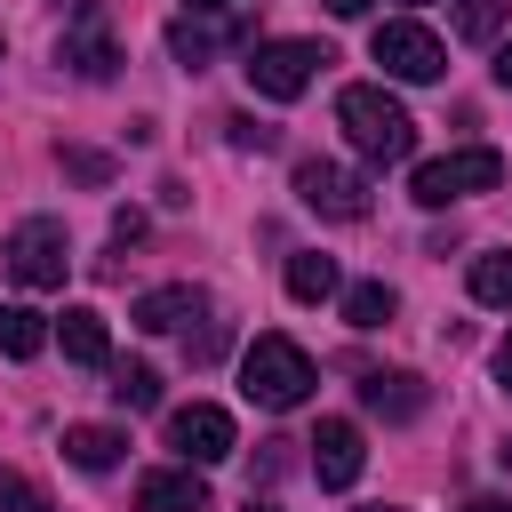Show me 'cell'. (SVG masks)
Here are the masks:
<instances>
[{"mask_svg": "<svg viewBox=\"0 0 512 512\" xmlns=\"http://www.w3.org/2000/svg\"><path fill=\"white\" fill-rule=\"evenodd\" d=\"M232 144H240V152H272V144H280V136H272V128H264V120H232Z\"/></svg>", "mask_w": 512, "mask_h": 512, "instance_id": "24", "label": "cell"}, {"mask_svg": "<svg viewBox=\"0 0 512 512\" xmlns=\"http://www.w3.org/2000/svg\"><path fill=\"white\" fill-rule=\"evenodd\" d=\"M504 184V152H488V144H464V152H440V160H424L416 168V200L424 208H448V200H472V192H496Z\"/></svg>", "mask_w": 512, "mask_h": 512, "instance_id": "4", "label": "cell"}, {"mask_svg": "<svg viewBox=\"0 0 512 512\" xmlns=\"http://www.w3.org/2000/svg\"><path fill=\"white\" fill-rule=\"evenodd\" d=\"M296 200L312 216H328V224H360L368 216V184L352 168H336V160H296Z\"/></svg>", "mask_w": 512, "mask_h": 512, "instance_id": "7", "label": "cell"}, {"mask_svg": "<svg viewBox=\"0 0 512 512\" xmlns=\"http://www.w3.org/2000/svg\"><path fill=\"white\" fill-rule=\"evenodd\" d=\"M120 448H128V440H120L112 424H72V432H64V464H80V472H112Z\"/></svg>", "mask_w": 512, "mask_h": 512, "instance_id": "16", "label": "cell"}, {"mask_svg": "<svg viewBox=\"0 0 512 512\" xmlns=\"http://www.w3.org/2000/svg\"><path fill=\"white\" fill-rule=\"evenodd\" d=\"M304 448H312V480H320V488H352V480H360V464H368L360 424H344V416H320V432H312Z\"/></svg>", "mask_w": 512, "mask_h": 512, "instance_id": "10", "label": "cell"}, {"mask_svg": "<svg viewBox=\"0 0 512 512\" xmlns=\"http://www.w3.org/2000/svg\"><path fill=\"white\" fill-rule=\"evenodd\" d=\"M136 512H208V480H200V464L144 472V480H136Z\"/></svg>", "mask_w": 512, "mask_h": 512, "instance_id": "12", "label": "cell"}, {"mask_svg": "<svg viewBox=\"0 0 512 512\" xmlns=\"http://www.w3.org/2000/svg\"><path fill=\"white\" fill-rule=\"evenodd\" d=\"M464 512H512V504H504V496H472Z\"/></svg>", "mask_w": 512, "mask_h": 512, "instance_id": "28", "label": "cell"}, {"mask_svg": "<svg viewBox=\"0 0 512 512\" xmlns=\"http://www.w3.org/2000/svg\"><path fill=\"white\" fill-rule=\"evenodd\" d=\"M112 400L120 408H160V376L144 360H128V368H112Z\"/></svg>", "mask_w": 512, "mask_h": 512, "instance_id": "21", "label": "cell"}, {"mask_svg": "<svg viewBox=\"0 0 512 512\" xmlns=\"http://www.w3.org/2000/svg\"><path fill=\"white\" fill-rule=\"evenodd\" d=\"M208 312V296L192 288V280H176V288H152V296H136V328L144 336H168V328H184V320H200Z\"/></svg>", "mask_w": 512, "mask_h": 512, "instance_id": "13", "label": "cell"}, {"mask_svg": "<svg viewBox=\"0 0 512 512\" xmlns=\"http://www.w3.org/2000/svg\"><path fill=\"white\" fill-rule=\"evenodd\" d=\"M496 456H504V472H512V440H504V448H496Z\"/></svg>", "mask_w": 512, "mask_h": 512, "instance_id": "31", "label": "cell"}, {"mask_svg": "<svg viewBox=\"0 0 512 512\" xmlns=\"http://www.w3.org/2000/svg\"><path fill=\"white\" fill-rule=\"evenodd\" d=\"M496 384H512V336L496 344Z\"/></svg>", "mask_w": 512, "mask_h": 512, "instance_id": "26", "label": "cell"}, {"mask_svg": "<svg viewBox=\"0 0 512 512\" xmlns=\"http://www.w3.org/2000/svg\"><path fill=\"white\" fill-rule=\"evenodd\" d=\"M0 512H48V496H40L24 472H0Z\"/></svg>", "mask_w": 512, "mask_h": 512, "instance_id": "23", "label": "cell"}, {"mask_svg": "<svg viewBox=\"0 0 512 512\" xmlns=\"http://www.w3.org/2000/svg\"><path fill=\"white\" fill-rule=\"evenodd\" d=\"M184 8H232V0H184Z\"/></svg>", "mask_w": 512, "mask_h": 512, "instance_id": "30", "label": "cell"}, {"mask_svg": "<svg viewBox=\"0 0 512 512\" xmlns=\"http://www.w3.org/2000/svg\"><path fill=\"white\" fill-rule=\"evenodd\" d=\"M496 80H504V88H512V48H504V56H496Z\"/></svg>", "mask_w": 512, "mask_h": 512, "instance_id": "29", "label": "cell"}, {"mask_svg": "<svg viewBox=\"0 0 512 512\" xmlns=\"http://www.w3.org/2000/svg\"><path fill=\"white\" fill-rule=\"evenodd\" d=\"M368 56L392 72V80H440L448 72V48L424 32V24H408V16H392V24H376V40H368Z\"/></svg>", "mask_w": 512, "mask_h": 512, "instance_id": "6", "label": "cell"}, {"mask_svg": "<svg viewBox=\"0 0 512 512\" xmlns=\"http://www.w3.org/2000/svg\"><path fill=\"white\" fill-rule=\"evenodd\" d=\"M504 16H512V0H464V8H456V32H464V40H496Z\"/></svg>", "mask_w": 512, "mask_h": 512, "instance_id": "22", "label": "cell"}, {"mask_svg": "<svg viewBox=\"0 0 512 512\" xmlns=\"http://www.w3.org/2000/svg\"><path fill=\"white\" fill-rule=\"evenodd\" d=\"M360 512H400V504H360Z\"/></svg>", "mask_w": 512, "mask_h": 512, "instance_id": "32", "label": "cell"}, {"mask_svg": "<svg viewBox=\"0 0 512 512\" xmlns=\"http://www.w3.org/2000/svg\"><path fill=\"white\" fill-rule=\"evenodd\" d=\"M56 64H72L80 80H112L120 72V48H112V16L88 0L72 24H64V40H56Z\"/></svg>", "mask_w": 512, "mask_h": 512, "instance_id": "9", "label": "cell"}, {"mask_svg": "<svg viewBox=\"0 0 512 512\" xmlns=\"http://www.w3.org/2000/svg\"><path fill=\"white\" fill-rule=\"evenodd\" d=\"M312 384H320V368H312V352H304L296 336H256V344L240 352V392H248L256 408H304Z\"/></svg>", "mask_w": 512, "mask_h": 512, "instance_id": "2", "label": "cell"}, {"mask_svg": "<svg viewBox=\"0 0 512 512\" xmlns=\"http://www.w3.org/2000/svg\"><path fill=\"white\" fill-rule=\"evenodd\" d=\"M168 448H176L184 464H224V456L240 448V432H232V416H224L216 400H192V408L168 416Z\"/></svg>", "mask_w": 512, "mask_h": 512, "instance_id": "8", "label": "cell"}, {"mask_svg": "<svg viewBox=\"0 0 512 512\" xmlns=\"http://www.w3.org/2000/svg\"><path fill=\"white\" fill-rule=\"evenodd\" d=\"M0 272H8L16 288H64V272H72V240H64V224H56V216L16 224V232L0 240Z\"/></svg>", "mask_w": 512, "mask_h": 512, "instance_id": "3", "label": "cell"}, {"mask_svg": "<svg viewBox=\"0 0 512 512\" xmlns=\"http://www.w3.org/2000/svg\"><path fill=\"white\" fill-rule=\"evenodd\" d=\"M392 312H400V296H392L384 280H360V288H344V320H352V328H384Z\"/></svg>", "mask_w": 512, "mask_h": 512, "instance_id": "19", "label": "cell"}, {"mask_svg": "<svg viewBox=\"0 0 512 512\" xmlns=\"http://www.w3.org/2000/svg\"><path fill=\"white\" fill-rule=\"evenodd\" d=\"M224 40H248V16H224V24H192V16H176V24H168L176 64H192V72H200V64H208Z\"/></svg>", "mask_w": 512, "mask_h": 512, "instance_id": "14", "label": "cell"}, {"mask_svg": "<svg viewBox=\"0 0 512 512\" xmlns=\"http://www.w3.org/2000/svg\"><path fill=\"white\" fill-rule=\"evenodd\" d=\"M328 16H368V0H320Z\"/></svg>", "mask_w": 512, "mask_h": 512, "instance_id": "27", "label": "cell"}, {"mask_svg": "<svg viewBox=\"0 0 512 512\" xmlns=\"http://www.w3.org/2000/svg\"><path fill=\"white\" fill-rule=\"evenodd\" d=\"M248 512H280V504H248Z\"/></svg>", "mask_w": 512, "mask_h": 512, "instance_id": "33", "label": "cell"}, {"mask_svg": "<svg viewBox=\"0 0 512 512\" xmlns=\"http://www.w3.org/2000/svg\"><path fill=\"white\" fill-rule=\"evenodd\" d=\"M424 376H408V368H376V376H360V408L368 416H384V424H408V416H424Z\"/></svg>", "mask_w": 512, "mask_h": 512, "instance_id": "11", "label": "cell"}, {"mask_svg": "<svg viewBox=\"0 0 512 512\" xmlns=\"http://www.w3.org/2000/svg\"><path fill=\"white\" fill-rule=\"evenodd\" d=\"M288 296H296V304H328V296H336V256L296 248V256H288Z\"/></svg>", "mask_w": 512, "mask_h": 512, "instance_id": "17", "label": "cell"}, {"mask_svg": "<svg viewBox=\"0 0 512 512\" xmlns=\"http://www.w3.org/2000/svg\"><path fill=\"white\" fill-rule=\"evenodd\" d=\"M40 344H48V320H40L32 304H0V352H8V360H32Z\"/></svg>", "mask_w": 512, "mask_h": 512, "instance_id": "18", "label": "cell"}, {"mask_svg": "<svg viewBox=\"0 0 512 512\" xmlns=\"http://www.w3.org/2000/svg\"><path fill=\"white\" fill-rule=\"evenodd\" d=\"M328 64V48H312V40H256L248 48V88L256 96H272V104H288V96H304L312 88V72Z\"/></svg>", "mask_w": 512, "mask_h": 512, "instance_id": "5", "label": "cell"}, {"mask_svg": "<svg viewBox=\"0 0 512 512\" xmlns=\"http://www.w3.org/2000/svg\"><path fill=\"white\" fill-rule=\"evenodd\" d=\"M184 352H192V360H216V352H224V328H200V336H184Z\"/></svg>", "mask_w": 512, "mask_h": 512, "instance_id": "25", "label": "cell"}, {"mask_svg": "<svg viewBox=\"0 0 512 512\" xmlns=\"http://www.w3.org/2000/svg\"><path fill=\"white\" fill-rule=\"evenodd\" d=\"M472 296L512 312V256H472Z\"/></svg>", "mask_w": 512, "mask_h": 512, "instance_id": "20", "label": "cell"}, {"mask_svg": "<svg viewBox=\"0 0 512 512\" xmlns=\"http://www.w3.org/2000/svg\"><path fill=\"white\" fill-rule=\"evenodd\" d=\"M336 128L352 136V152H360L368 168H400V160L416 152V120H408V104L384 96V88H368V80L336 96Z\"/></svg>", "mask_w": 512, "mask_h": 512, "instance_id": "1", "label": "cell"}, {"mask_svg": "<svg viewBox=\"0 0 512 512\" xmlns=\"http://www.w3.org/2000/svg\"><path fill=\"white\" fill-rule=\"evenodd\" d=\"M56 336H64V360H80V368H104L112 360V336H104V312L96 304H72L56 320Z\"/></svg>", "mask_w": 512, "mask_h": 512, "instance_id": "15", "label": "cell"}]
</instances>
